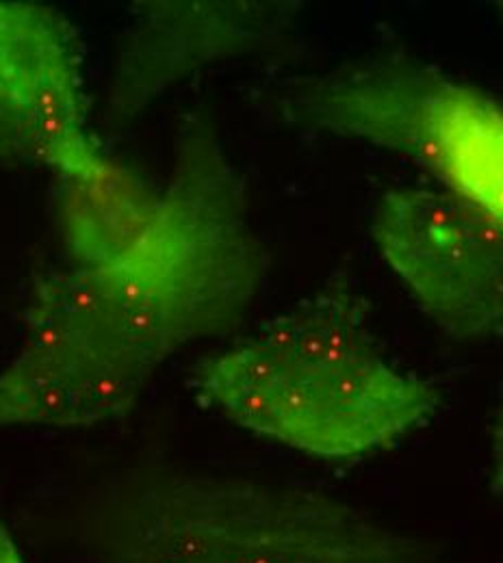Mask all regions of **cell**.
Wrapping results in <instances>:
<instances>
[{
    "mask_svg": "<svg viewBox=\"0 0 503 563\" xmlns=\"http://www.w3.org/2000/svg\"><path fill=\"white\" fill-rule=\"evenodd\" d=\"M267 274L245 183L192 115L144 234L118 256L40 276L0 371V427H94L142 399L163 364L250 310Z\"/></svg>",
    "mask_w": 503,
    "mask_h": 563,
    "instance_id": "1",
    "label": "cell"
},
{
    "mask_svg": "<svg viewBox=\"0 0 503 563\" xmlns=\"http://www.w3.org/2000/svg\"><path fill=\"white\" fill-rule=\"evenodd\" d=\"M189 384L226 421L326 462L391 449L440 406L431 382L378 352L357 292L337 280L200 360Z\"/></svg>",
    "mask_w": 503,
    "mask_h": 563,
    "instance_id": "2",
    "label": "cell"
},
{
    "mask_svg": "<svg viewBox=\"0 0 503 563\" xmlns=\"http://www.w3.org/2000/svg\"><path fill=\"white\" fill-rule=\"evenodd\" d=\"M80 542L96 563H445L328 494L152 468L89 490Z\"/></svg>",
    "mask_w": 503,
    "mask_h": 563,
    "instance_id": "3",
    "label": "cell"
},
{
    "mask_svg": "<svg viewBox=\"0 0 503 563\" xmlns=\"http://www.w3.org/2000/svg\"><path fill=\"white\" fill-rule=\"evenodd\" d=\"M267 100L288 126L402 154L503 228V104L482 89L389 53L293 76Z\"/></svg>",
    "mask_w": 503,
    "mask_h": 563,
    "instance_id": "4",
    "label": "cell"
},
{
    "mask_svg": "<svg viewBox=\"0 0 503 563\" xmlns=\"http://www.w3.org/2000/svg\"><path fill=\"white\" fill-rule=\"evenodd\" d=\"M0 163L57 180L120 165L89 129L80 35L48 4L0 0Z\"/></svg>",
    "mask_w": 503,
    "mask_h": 563,
    "instance_id": "5",
    "label": "cell"
},
{
    "mask_svg": "<svg viewBox=\"0 0 503 563\" xmlns=\"http://www.w3.org/2000/svg\"><path fill=\"white\" fill-rule=\"evenodd\" d=\"M373 241L419 308L451 339L503 330V228L445 191L391 189Z\"/></svg>",
    "mask_w": 503,
    "mask_h": 563,
    "instance_id": "6",
    "label": "cell"
},
{
    "mask_svg": "<svg viewBox=\"0 0 503 563\" xmlns=\"http://www.w3.org/2000/svg\"><path fill=\"white\" fill-rule=\"evenodd\" d=\"M295 2L138 0L111 74L105 124L120 131L163 93L211 64L274 46Z\"/></svg>",
    "mask_w": 503,
    "mask_h": 563,
    "instance_id": "7",
    "label": "cell"
},
{
    "mask_svg": "<svg viewBox=\"0 0 503 563\" xmlns=\"http://www.w3.org/2000/svg\"><path fill=\"white\" fill-rule=\"evenodd\" d=\"M158 200L161 187L124 163L98 178L57 180L55 207L68 263L89 267L124 252L144 234Z\"/></svg>",
    "mask_w": 503,
    "mask_h": 563,
    "instance_id": "8",
    "label": "cell"
},
{
    "mask_svg": "<svg viewBox=\"0 0 503 563\" xmlns=\"http://www.w3.org/2000/svg\"><path fill=\"white\" fill-rule=\"evenodd\" d=\"M493 490L503 496V408L493 438Z\"/></svg>",
    "mask_w": 503,
    "mask_h": 563,
    "instance_id": "9",
    "label": "cell"
},
{
    "mask_svg": "<svg viewBox=\"0 0 503 563\" xmlns=\"http://www.w3.org/2000/svg\"><path fill=\"white\" fill-rule=\"evenodd\" d=\"M0 563H24L22 553L2 518H0Z\"/></svg>",
    "mask_w": 503,
    "mask_h": 563,
    "instance_id": "10",
    "label": "cell"
}]
</instances>
